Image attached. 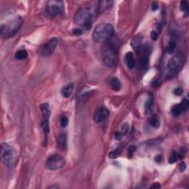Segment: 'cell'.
<instances>
[{
  "instance_id": "cell-21",
  "label": "cell",
  "mask_w": 189,
  "mask_h": 189,
  "mask_svg": "<svg viewBox=\"0 0 189 189\" xmlns=\"http://www.w3.org/2000/svg\"><path fill=\"white\" fill-rule=\"evenodd\" d=\"M27 52L25 50H20L17 51L15 55V58L16 59L19 61L24 60L25 59H27Z\"/></svg>"
},
{
  "instance_id": "cell-3",
  "label": "cell",
  "mask_w": 189,
  "mask_h": 189,
  "mask_svg": "<svg viewBox=\"0 0 189 189\" xmlns=\"http://www.w3.org/2000/svg\"><path fill=\"white\" fill-rule=\"evenodd\" d=\"M1 160L8 168L13 169L16 166L18 160L17 152L7 143L1 144Z\"/></svg>"
},
{
  "instance_id": "cell-18",
  "label": "cell",
  "mask_w": 189,
  "mask_h": 189,
  "mask_svg": "<svg viewBox=\"0 0 189 189\" xmlns=\"http://www.w3.org/2000/svg\"><path fill=\"white\" fill-rule=\"evenodd\" d=\"M113 5V2L112 1H101L99 2V11L100 12L107 11L109 8H111Z\"/></svg>"
},
{
  "instance_id": "cell-39",
  "label": "cell",
  "mask_w": 189,
  "mask_h": 189,
  "mask_svg": "<svg viewBox=\"0 0 189 189\" xmlns=\"http://www.w3.org/2000/svg\"><path fill=\"white\" fill-rule=\"evenodd\" d=\"M151 188H160V185L159 183H157V182H156L155 184H154V185H152V186H151Z\"/></svg>"
},
{
  "instance_id": "cell-25",
  "label": "cell",
  "mask_w": 189,
  "mask_h": 189,
  "mask_svg": "<svg viewBox=\"0 0 189 189\" xmlns=\"http://www.w3.org/2000/svg\"><path fill=\"white\" fill-rule=\"evenodd\" d=\"M177 159H178V157H177V153L176 152V151H175V150L171 151V152L170 157H169V159H168L169 163L170 164L175 163V162H177Z\"/></svg>"
},
{
  "instance_id": "cell-16",
  "label": "cell",
  "mask_w": 189,
  "mask_h": 189,
  "mask_svg": "<svg viewBox=\"0 0 189 189\" xmlns=\"http://www.w3.org/2000/svg\"><path fill=\"white\" fill-rule=\"evenodd\" d=\"M142 41H143V36H138L137 37H135L133 39L132 42V46L134 48V50L136 51H138L141 48L142 45Z\"/></svg>"
},
{
  "instance_id": "cell-2",
  "label": "cell",
  "mask_w": 189,
  "mask_h": 189,
  "mask_svg": "<svg viewBox=\"0 0 189 189\" xmlns=\"http://www.w3.org/2000/svg\"><path fill=\"white\" fill-rule=\"evenodd\" d=\"M115 34V29L112 24L102 23L98 24L92 33V39L97 43L107 42Z\"/></svg>"
},
{
  "instance_id": "cell-8",
  "label": "cell",
  "mask_w": 189,
  "mask_h": 189,
  "mask_svg": "<svg viewBox=\"0 0 189 189\" xmlns=\"http://www.w3.org/2000/svg\"><path fill=\"white\" fill-rule=\"evenodd\" d=\"M65 164V159L61 155H51L47 158L46 161V167L49 170H58L62 168Z\"/></svg>"
},
{
  "instance_id": "cell-4",
  "label": "cell",
  "mask_w": 189,
  "mask_h": 189,
  "mask_svg": "<svg viewBox=\"0 0 189 189\" xmlns=\"http://www.w3.org/2000/svg\"><path fill=\"white\" fill-rule=\"evenodd\" d=\"M23 19L21 16H16L13 19H11L6 22L5 24H2L0 27V32L2 38L8 39V38L14 36L22 24Z\"/></svg>"
},
{
  "instance_id": "cell-19",
  "label": "cell",
  "mask_w": 189,
  "mask_h": 189,
  "mask_svg": "<svg viewBox=\"0 0 189 189\" xmlns=\"http://www.w3.org/2000/svg\"><path fill=\"white\" fill-rule=\"evenodd\" d=\"M185 112V110H184L181 104L175 105L171 109V113L175 116H179L180 115H181L182 112Z\"/></svg>"
},
{
  "instance_id": "cell-34",
  "label": "cell",
  "mask_w": 189,
  "mask_h": 189,
  "mask_svg": "<svg viewBox=\"0 0 189 189\" xmlns=\"http://www.w3.org/2000/svg\"><path fill=\"white\" fill-rule=\"evenodd\" d=\"M122 137H123V135H122L121 132H115V138L117 140H120V139L122 138Z\"/></svg>"
},
{
  "instance_id": "cell-9",
  "label": "cell",
  "mask_w": 189,
  "mask_h": 189,
  "mask_svg": "<svg viewBox=\"0 0 189 189\" xmlns=\"http://www.w3.org/2000/svg\"><path fill=\"white\" fill-rule=\"evenodd\" d=\"M40 109L43 115V120L41 123L43 132L44 135H48L50 132V110L49 104L47 103H44L40 106Z\"/></svg>"
},
{
  "instance_id": "cell-6",
  "label": "cell",
  "mask_w": 189,
  "mask_h": 189,
  "mask_svg": "<svg viewBox=\"0 0 189 189\" xmlns=\"http://www.w3.org/2000/svg\"><path fill=\"white\" fill-rule=\"evenodd\" d=\"M183 64V56L181 53H177L170 59L167 65L168 72L171 75H175L181 69Z\"/></svg>"
},
{
  "instance_id": "cell-33",
  "label": "cell",
  "mask_w": 189,
  "mask_h": 189,
  "mask_svg": "<svg viewBox=\"0 0 189 189\" xmlns=\"http://www.w3.org/2000/svg\"><path fill=\"white\" fill-rule=\"evenodd\" d=\"M174 94H175V95H181V94H182V92H183V90H182V88L180 87H178V88H176V89L174 90Z\"/></svg>"
},
{
  "instance_id": "cell-11",
  "label": "cell",
  "mask_w": 189,
  "mask_h": 189,
  "mask_svg": "<svg viewBox=\"0 0 189 189\" xmlns=\"http://www.w3.org/2000/svg\"><path fill=\"white\" fill-rule=\"evenodd\" d=\"M58 44V39L56 38L51 39L43 47L42 55L44 56H50L54 52Z\"/></svg>"
},
{
  "instance_id": "cell-32",
  "label": "cell",
  "mask_w": 189,
  "mask_h": 189,
  "mask_svg": "<svg viewBox=\"0 0 189 189\" xmlns=\"http://www.w3.org/2000/svg\"><path fill=\"white\" fill-rule=\"evenodd\" d=\"M159 37V34L158 33L156 32V31H152L151 32V39H152L153 41H156L157 40V39H158Z\"/></svg>"
},
{
  "instance_id": "cell-17",
  "label": "cell",
  "mask_w": 189,
  "mask_h": 189,
  "mask_svg": "<svg viewBox=\"0 0 189 189\" xmlns=\"http://www.w3.org/2000/svg\"><path fill=\"white\" fill-rule=\"evenodd\" d=\"M154 109V99L152 96L149 97L145 104V111L146 114H150Z\"/></svg>"
},
{
  "instance_id": "cell-35",
  "label": "cell",
  "mask_w": 189,
  "mask_h": 189,
  "mask_svg": "<svg viewBox=\"0 0 189 189\" xmlns=\"http://www.w3.org/2000/svg\"><path fill=\"white\" fill-rule=\"evenodd\" d=\"M185 168H186V165H185V162H182L181 163H180V171H184L185 170Z\"/></svg>"
},
{
  "instance_id": "cell-27",
  "label": "cell",
  "mask_w": 189,
  "mask_h": 189,
  "mask_svg": "<svg viewBox=\"0 0 189 189\" xmlns=\"http://www.w3.org/2000/svg\"><path fill=\"white\" fill-rule=\"evenodd\" d=\"M187 152V149L185 147H181V149H180V152L177 153V157H178V159L180 160H183V158L185 157V154H186Z\"/></svg>"
},
{
  "instance_id": "cell-28",
  "label": "cell",
  "mask_w": 189,
  "mask_h": 189,
  "mask_svg": "<svg viewBox=\"0 0 189 189\" xmlns=\"http://www.w3.org/2000/svg\"><path fill=\"white\" fill-rule=\"evenodd\" d=\"M68 123H69V120H68V117L67 116H61L60 119V124L62 127L65 128L67 127Z\"/></svg>"
},
{
  "instance_id": "cell-26",
  "label": "cell",
  "mask_w": 189,
  "mask_h": 189,
  "mask_svg": "<svg viewBox=\"0 0 189 189\" xmlns=\"http://www.w3.org/2000/svg\"><path fill=\"white\" fill-rule=\"evenodd\" d=\"M180 10L185 14H188V4L186 1H182L180 2Z\"/></svg>"
},
{
  "instance_id": "cell-13",
  "label": "cell",
  "mask_w": 189,
  "mask_h": 189,
  "mask_svg": "<svg viewBox=\"0 0 189 189\" xmlns=\"http://www.w3.org/2000/svg\"><path fill=\"white\" fill-rule=\"evenodd\" d=\"M125 62L127 66L128 67L129 69H133L135 67L136 62H135V56L132 53H127L125 56Z\"/></svg>"
},
{
  "instance_id": "cell-7",
  "label": "cell",
  "mask_w": 189,
  "mask_h": 189,
  "mask_svg": "<svg viewBox=\"0 0 189 189\" xmlns=\"http://www.w3.org/2000/svg\"><path fill=\"white\" fill-rule=\"evenodd\" d=\"M64 5L63 1L52 0L47 2L46 6V11L50 16H55L60 15L64 12Z\"/></svg>"
},
{
  "instance_id": "cell-30",
  "label": "cell",
  "mask_w": 189,
  "mask_h": 189,
  "mask_svg": "<svg viewBox=\"0 0 189 189\" xmlns=\"http://www.w3.org/2000/svg\"><path fill=\"white\" fill-rule=\"evenodd\" d=\"M180 104H182V107H183L184 110L186 111L187 109H188V107H189V103H188V101L187 100L186 98H184L183 100H182V101L180 103Z\"/></svg>"
},
{
  "instance_id": "cell-36",
  "label": "cell",
  "mask_w": 189,
  "mask_h": 189,
  "mask_svg": "<svg viewBox=\"0 0 189 189\" xmlns=\"http://www.w3.org/2000/svg\"><path fill=\"white\" fill-rule=\"evenodd\" d=\"M162 156L161 155H158L157 156H156L155 158V160L157 162H160L162 161Z\"/></svg>"
},
{
  "instance_id": "cell-23",
  "label": "cell",
  "mask_w": 189,
  "mask_h": 189,
  "mask_svg": "<svg viewBox=\"0 0 189 189\" xmlns=\"http://www.w3.org/2000/svg\"><path fill=\"white\" fill-rule=\"evenodd\" d=\"M122 152V147L119 146L117 148H116L115 150L112 151L111 152H109V158L110 159H115L117 157H118L120 155Z\"/></svg>"
},
{
  "instance_id": "cell-1",
  "label": "cell",
  "mask_w": 189,
  "mask_h": 189,
  "mask_svg": "<svg viewBox=\"0 0 189 189\" xmlns=\"http://www.w3.org/2000/svg\"><path fill=\"white\" fill-rule=\"evenodd\" d=\"M112 39L104 45L101 51L102 60L104 64L109 68L115 67L118 61V41Z\"/></svg>"
},
{
  "instance_id": "cell-29",
  "label": "cell",
  "mask_w": 189,
  "mask_h": 189,
  "mask_svg": "<svg viewBox=\"0 0 189 189\" xmlns=\"http://www.w3.org/2000/svg\"><path fill=\"white\" fill-rule=\"evenodd\" d=\"M129 124L128 123H123V124L122 127H121V133L122 135H127L129 132Z\"/></svg>"
},
{
  "instance_id": "cell-12",
  "label": "cell",
  "mask_w": 189,
  "mask_h": 189,
  "mask_svg": "<svg viewBox=\"0 0 189 189\" xmlns=\"http://www.w3.org/2000/svg\"><path fill=\"white\" fill-rule=\"evenodd\" d=\"M57 146L61 151L66 150L67 148V135L62 134L59 135L57 138Z\"/></svg>"
},
{
  "instance_id": "cell-38",
  "label": "cell",
  "mask_w": 189,
  "mask_h": 189,
  "mask_svg": "<svg viewBox=\"0 0 189 189\" xmlns=\"http://www.w3.org/2000/svg\"><path fill=\"white\" fill-rule=\"evenodd\" d=\"M74 34L78 36V35H81V34H82V31H81L80 29H75L74 30Z\"/></svg>"
},
{
  "instance_id": "cell-20",
  "label": "cell",
  "mask_w": 189,
  "mask_h": 189,
  "mask_svg": "<svg viewBox=\"0 0 189 189\" xmlns=\"http://www.w3.org/2000/svg\"><path fill=\"white\" fill-rule=\"evenodd\" d=\"M149 64V58L148 56H143L140 59V62H139V66L142 69H147Z\"/></svg>"
},
{
  "instance_id": "cell-31",
  "label": "cell",
  "mask_w": 189,
  "mask_h": 189,
  "mask_svg": "<svg viewBox=\"0 0 189 189\" xmlns=\"http://www.w3.org/2000/svg\"><path fill=\"white\" fill-rule=\"evenodd\" d=\"M135 151H136V147L135 146H131L129 147V152H128L129 158L132 157V155H133V153L135 152Z\"/></svg>"
},
{
  "instance_id": "cell-24",
  "label": "cell",
  "mask_w": 189,
  "mask_h": 189,
  "mask_svg": "<svg viewBox=\"0 0 189 189\" xmlns=\"http://www.w3.org/2000/svg\"><path fill=\"white\" fill-rule=\"evenodd\" d=\"M176 47H177V45H176V43L175 41H171L168 44V45L167 46L166 48L167 53L170 55L174 54L176 51Z\"/></svg>"
},
{
  "instance_id": "cell-14",
  "label": "cell",
  "mask_w": 189,
  "mask_h": 189,
  "mask_svg": "<svg viewBox=\"0 0 189 189\" xmlns=\"http://www.w3.org/2000/svg\"><path fill=\"white\" fill-rule=\"evenodd\" d=\"M109 85H110V87L112 88V90L115 91V92L120 91V88H121V84H120V80L116 78H113L109 81Z\"/></svg>"
},
{
  "instance_id": "cell-5",
  "label": "cell",
  "mask_w": 189,
  "mask_h": 189,
  "mask_svg": "<svg viewBox=\"0 0 189 189\" xmlns=\"http://www.w3.org/2000/svg\"><path fill=\"white\" fill-rule=\"evenodd\" d=\"M74 21L76 24L89 30L92 27V14L88 8H81L74 16Z\"/></svg>"
},
{
  "instance_id": "cell-37",
  "label": "cell",
  "mask_w": 189,
  "mask_h": 189,
  "mask_svg": "<svg viewBox=\"0 0 189 189\" xmlns=\"http://www.w3.org/2000/svg\"><path fill=\"white\" fill-rule=\"evenodd\" d=\"M157 9H158V5H157V3H156V2L152 3V11H157Z\"/></svg>"
},
{
  "instance_id": "cell-22",
  "label": "cell",
  "mask_w": 189,
  "mask_h": 189,
  "mask_svg": "<svg viewBox=\"0 0 189 189\" xmlns=\"http://www.w3.org/2000/svg\"><path fill=\"white\" fill-rule=\"evenodd\" d=\"M149 124L152 127L155 129H158L160 127V120L157 115H154L149 119Z\"/></svg>"
},
{
  "instance_id": "cell-10",
  "label": "cell",
  "mask_w": 189,
  "mask_h": 189,
  "mask_svg": "<svg viewBox=\"0 0 189 189\" xmlns=\"http://www.w3.org/2000/svg\"><path fill=\"white\" fill-rule=\"evenodd\" d=\"M109 116V112L106 107H101L96 110L94 115V121L97 123L105 121Z\"/></svg>"
},
{
  "instance_id": "cell-15",
  "label": "cell",
  "mask_w": 189,
  "mask_h": 189,
  "mask_svg": "<svg viewBox=\"0 0 189 189\" xmlns=\"http://www.w3.org/2000/svg\"><path fill=\"white\" fill-rule=\"evenodd\" d=\"M72 91H73V84H69L66 87H63V89H61V94H62L63 97L67 98L72 93Z\"/></svg>"
}]
</instances>
